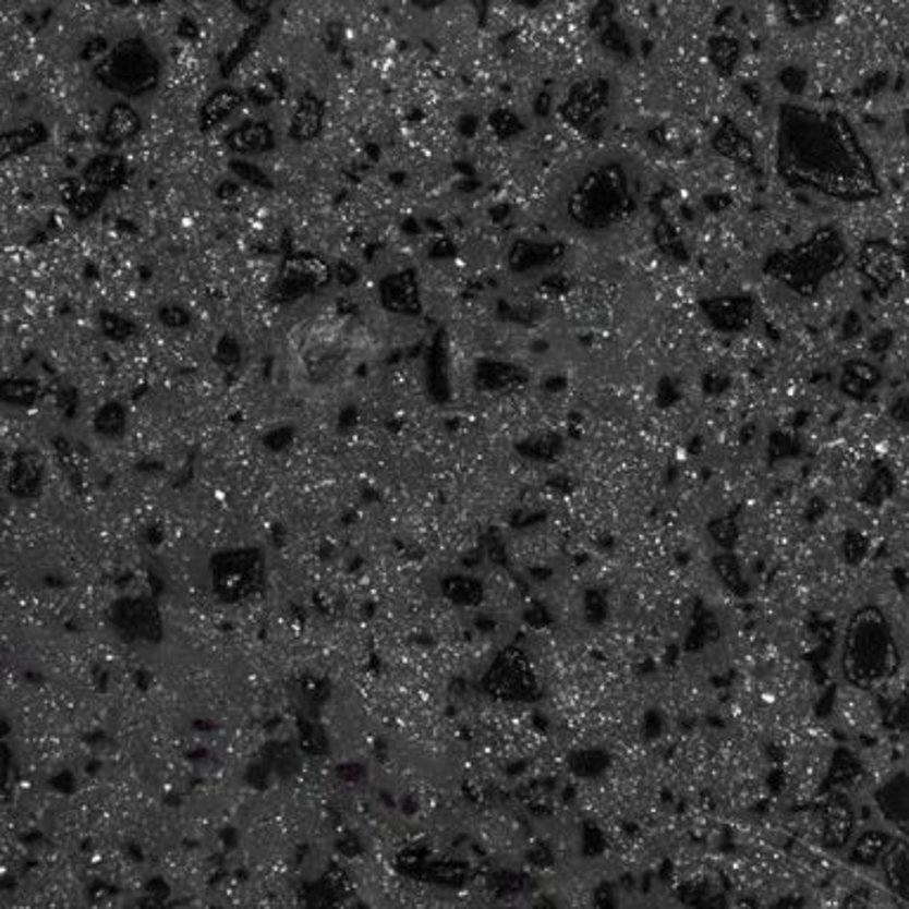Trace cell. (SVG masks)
Returning a JSON list of instances; mask_svg holds the SVG:
<instances>
[{"label": "cell", "mask_w": 909, "mask_h": 909, "mask_svg": "<svg viewBox=\"0 0 909 909\" xmlns=\"http://www.w3.org/2000/svg\"><path fill=\"white\" fill-rule=\"evenodd\" d=\"M325 126V102L320 95L306 93L294 107L292 121H289V135L296 143H311L323 133Z\"/></svg>", "instance_id": "5b68a950"}, {"label": "cell", "mask_w": 909, "mask_h": 909, "mask_svg": "<svg viewBox=\"0 0 909 909\" xmlns=\"http://www.w3.org/2000/svg\"><path fill=\"white\" fill-rule=\"evenodd\" d=\"M129 175H131L129 161L121 155H117V152H102V155L93 157L84 169L86 183L98 192L119 190L129 181Z\"/></svg>", "instance_id": "3957f363"}, {"label": "cell", "mask_w": 909, "mask_h": 909, "mask_svg": "<svg viewBox=\"0 0 909 909\" xmlns=\"http://www.w3.org/2000/svg\"><path fill=\"white\" fill-rule=\"evenodd\" d=\"M235 8L242 12L244 17L250 20H258V17H266L270 8L278 3V0H232Z\"/></svg>", "instance_id": "30bf717a"}, {"label": "cell", "mask_w": 909, "mask_h": 909, "mask_svg": "<svg viewBox=\"0 0 909 909\" xmlns=\"http://www.w3.org/2000/svg\"><path fill=\"white\" fill-rule=\"evenodd\" d=\"M381 299H384V306L391 308V311L412 313V311L417 308V303H420L415 278H412L410 272L393 275L391 280L384 282V287H381Z\"/></svg>", "instance_id": "ba28073f"}, {"label": "cell", "mask_w": 909, "mask_h": 909, "mask_svg": "<svg viewBox=\"0 0 909 909\" xmlns=\"http://www.w3.org/2000/svg\"><path fill=\"white\" fill-rule=\"evenodd\" d=\"M226 145L238 157L266 155L275 147V133L266 121H244L226 135Z\"/></svg>", "instance_id": "277c9868"}, {"label": "cell", "mask_w": 909, "mask_h": 909, "mask_svg": "<svg viewBox=\"0 0 909 909\" xmlns=\"http://www.w3.org/2000/svg\"><path fill=\"white\" fill-rule=\"evenodd\" d=\"M143 131V119L135 112V107L129 105V100H119L107 109L102 129H100V143L109 152H117L133 143L137 133Z\"/></svg>", "instance_id": "7a4b0ae2"}, {"label": "cell", "mask_w": 909, "mask_h": 909, "mask_svg": "<svg viewBox=\"0 0 909 909\" xmlns=\"http://www.w3.org/2000/svg\"><path fill=\"white\" fill-rule=\"evenodd\" d=\"M412 3H415L417 8H424V10H432V8H438V5H444L446 0H412Z\"/></svg>", "instance_id": "4fadbf2b"}, {"label": "cell", "mask_w": 909, "mask_h": 909, "mask_svg": "<svg viewBox=\"0 0 909 909\" xmlns=\"http://www.w3.org/2000/svg\"><path fill=\"white\" fill-rule=\"evenodd\" d=\"M48 137V131L44 123H24L20 129H12L0 133V161H8V159H15L20 155H26V152L38 147Z\"/></svg>", "instance_id": "52a82bcc"}, {"label": "cell", "mask_w": 909, "mask_h": 909, "mask_svg": "<svg viewBox=\"0 0 909 909\" xmlns=\"http://www.w3.org/2000/svg\"><path fill=\"white\" fill-rule=\"evenodd\" d=\"M242 107V95L232 88H220L214 95L206 98L199 112V126L204 133L216 131L223 126V123L238 112Z\"/></svg>", "instance_id": "8992f818"}, {"label": "cell", "mask_w": 909, "mask_h": 909, "mask_svg": "<svg viewBox=\"0 0 909 909\" xmlns=\"http://www.w3.org/2000/svg\"><path fill=\"white\" fill-rule=\"evenodd\" d=\"M235 171L244 178L246 183L260 185V187H268V185H270L268 178H266L264 173H260L256 167H252V163H235Z\"/></svg>", "instance_id": "8fae6325"}, {"label": "cell", "mask_w": 909, "mask_h": 909, "mask_svg": "<svg viewBox=\"0 0 909 909\" xmlns=\"http://www.w3.org/2000/svg\"><path fill=\"white\" fill-rule=\"evenodd\" d=\"M784 12H787V20L798 26L815 24L829 12V0H784Z\"/></svg>", "instance_id": "9c48e42d"}, {"label": "cell", "mask_w": 909, "mask_h": 909, "mask_svg": "<svg viewBox=\"0 0 909 909\" xmlns=\"http://www.w3.org/2000/svg\"><path fill=\"white\" fill-rule=\"evenodd\" d=\"M161 318H163V323L167 325H171V320H175L173 325H183V323H187V313L185 311H181V308H167L161 313Z\"/></svg>", "instance_id": "7c38bea8"}, {"label": "cell", "mask_w": 909, "mask_h": 909, "mask_svg": "<svg viewBox=\"0 0 909 909\" xmlns=\"http://www.w3.org/2000/svg\"><path fill=\"white\" fill-rule=\"evenodd\" d=\"M517 3H523V5H535V3H538V0H517Z\"/></svg>", "instance_id": "5bb4252c"}, {"label": "cell", "mask_w": 909, "mask_h": 909, "mask_svg": "<svg viewBox=\"0 0 909 909\" xmlns=\"http://www.w3.org/2000/svg\"><path fill=\"white\" fill-rule=\"evenodd\" d=\"M98 84L123 100H137L155 93L161 84V60L145 38L129 36L109 48L95 62Z\"/></svg>", "instance_id": "6da1fadb"}]
</instances>
